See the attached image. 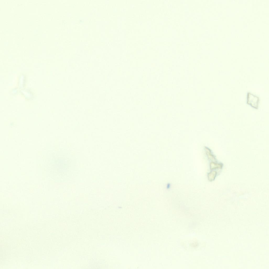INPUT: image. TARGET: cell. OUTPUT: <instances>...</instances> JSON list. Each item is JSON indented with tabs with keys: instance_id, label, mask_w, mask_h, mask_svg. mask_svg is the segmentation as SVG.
<instances>
[{
	"instance_id": "1",
	"label": "cell",
	"mask_w": 269,
	"mask_h": 269,
	"mask_svg": "<svg viewBox=\"0 0 269 269\" xmlns=\"http://www.w3.org/2000/svg\"><path fill=\"white\" fill-rule=\"evenodd\" d=\"M260 99L259 97L248 92L247 94V104L252 107L257 109L258 108Z\"/></svg>"
}]
</instances>
